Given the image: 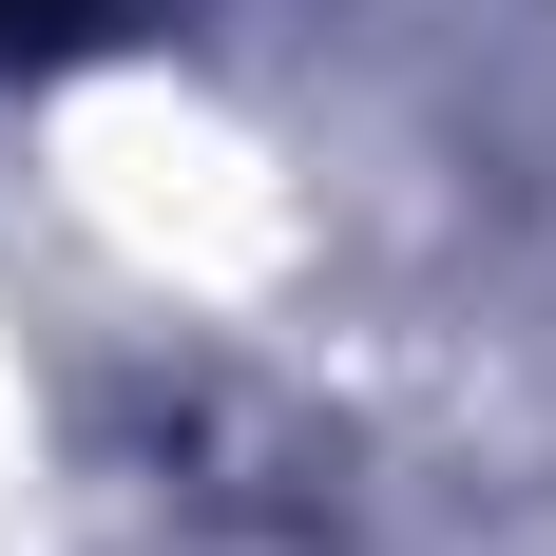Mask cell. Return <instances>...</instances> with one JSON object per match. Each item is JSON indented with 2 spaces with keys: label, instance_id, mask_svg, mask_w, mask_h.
I'll return each mask as SVG.
<instances>
[{
  "label": "cell",
  "instance_id": "obj_1",
  "mask_svg": "<svg viewBox=\"0 0 556 556\" xmlns=\"http://www.w3.org/2000/svg\"><path fill=\"white\" fill-rule=\"evenodd\" d=\"M0 39H97V0H0Z\"/></svg>",
  "mask_w": 556,
  "mask_h": 556
}]
</instances>
